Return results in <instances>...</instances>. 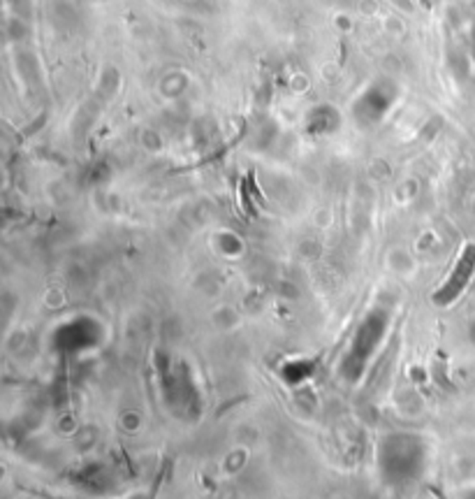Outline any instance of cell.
Returning <instances> with one entry per match:
<instances>
[{
  "mask_svg": "<svg viewBox=\"0 0 475 499\" xmlns=\"http://www.w3.org/2000/svg\"><path fill=\"white\" fill-rule=\"evenodd\" d=\"M473 272H475V247H473V244H469V247H466V249L462 251L459 260H457V265H454V269H452L450 279H447L441 291L436 293L434 300H436L438 304H450V302L454 300V297L464 291L466 284L471 281Z\"/></svg>",
  "mask_w": 475,
  "mask_h": 499,
  "instance_id": "cell-1",
  "label": "cell"
},
{
  "mask_svg": "<svg viewBox=\"0 0 475 499\" xmlns=\"http://www.w3.org/2000/svg\"><path fill=\"white\" fill-rule=\"evenodd\" d=\"M387 3H392L394 7H399V10L401 12H413V10H415V7H413V3H410V0H387Z\"/></svg>",
  "mask_w": 475,
  "mask_h": 499,
  "instance_id": "cell-2",
  "label": "cell"
}]
</instances>
